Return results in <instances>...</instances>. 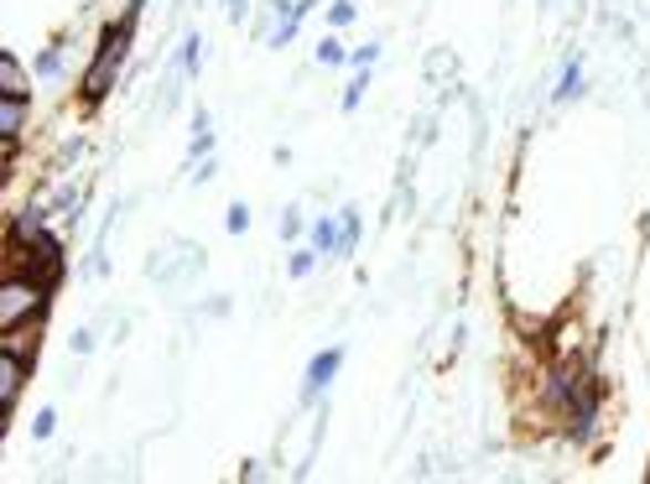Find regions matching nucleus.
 Returning <instances> with one entry per match:
<instances>
[{"mask_svg":"<svg viewBox=\"0 0 650 484\" xmlns=\"http://www.w3.org/2000/svg\"><path fill=\"white\" fill-rule=\"evenodd\" d=\"M136 21H141V11H136V6H125L121 21L100 27V48H94V63L84 69V84H79V104H84V110H100V104L110 100V89L121 84L125 58H131V37H136Z\"/></svg>","mask_w":650,"mask_h":484,"instance_id":"f257e3e1","label":"nucleus"},{"mask_svg":"<svg viewBox=\"0 0 650 484\" xmlns=\"http://www.w3.org/2000/svg\"><path fill=\"white\" fill-rule=\"evenodd\" d=\"M48 302H52V287L42 277L6 271V281H0V329H17V323L48 318Z\"/></svg>","mask_w":650,"mask_h":484,"instance_id":"f03ea898","label":"nucleus"},{"mask_svg":"<svg viewBox=\"0 0 650 484\" xmlns=\"http://www.w3.org/2000/svg\"><path fill=\"white\" fill-rule=\"evenodd\" d=\"M343 370V344H328V349H318L308 360V375H302V406H318V397H323L328 385H333V375Z\"/></svg>","mask_w":650,"mask_h":484,"instance_id":"7ed1b4c3","label":"nucleus"},{"mask_svg":"<svg viewBox=\"0 0 650 484\" xmlns=\"http://www.w3.org/2000/svg\"><path fill=\"white\" fill-rule=\"evenodd\" d=\"M27 381H32V364L0 349V428H6V433H11V412H17V401H21V391H27Z\"/></svg>","mask_w":650,"mask_h":484,"instance_id":"20e7f679","label":"nucleus"},{"mask_svg":"<svg viewBox=\"0 0 650 484\" xmlns=\"http://www.w3.org/2000/svg\"><path fill=\"white\" fill-rule=\"evenodd\" d=\"M42 323H48V318H32V323H17V329H0V349H6V354H17V360H27V364H37Z\"/></svg>","mask_w":650,"mask_h":484,"instance_id":"39448f33","label":"nucleus"},{"mask_svg":"<svg viewBox=\"0 0 650 484\" xmlns=\"http://www.w3.org/2000/svg\"><path fill=\"white\" fill-rule=\"evenodd\" d=\"M27 115H32V100H11V94H0V141H11L17 146L27 136Z\"/></svg>","mask_w":650,"mask_h":484,"instance_id":"423d86ee","label":"nucleus"},{"mask_svg":"<svg viewBox=\"0 0 650 484\" xmlns=\"http://www.w3.org/2000/svg\"><path fill=\"white\" fill-rule=\"evenodd\" d=\"M0 94H11V100H32V79L21 69V58L11 48L0 52Z\"/></svg>","mask_w":650,"mask_h":484,"instance_id":"0eeeda50","label":"nucleus"},{"mask_svg":"<svg viewBox=\"0 0 650 484\" xmlns=\"http://www.w3.org/2000/svg\"><path fill=\"white\" fill-rule=\"evenodd\" d=\"M37 73H42V79H52V84L69 73V37H58V42H48V48L37 52Z\"/></svg>","mask_w":650,"mask_h":484,"instance_id":"6e6552de","label":"nucleus"},{"mask_svg":"<svg viewBox=\"0 0 650 484\" xmlns=\"http://www.w3.org/2000/svg\"><path fill=\"white\" fill-rule=\"evenodd\" d=\"M360 256V208H339V260Z\"/></svg>","mask_w":650,"mask_h":484,"instance_id":"1a4fd4ad","label":"nucleus"},{"mask_svg":"<svg viewBox=\"0 0 650 484\" xmlns=\"http://www.w3.org/2000/svg\"><path fill=\"white\" fill-rule=\"evenodd\" d=\"M318 256H323V250H318V245H291V256H287V277L291 281H308L312 271H318Z\"/></svg>","mask_w":650,"mask_h":484,"instance_id":"9d476101","label":"nucleus"},{"mask_svg":"<svg viewBox=\"0 0 650 484\" xmlns=\"http://www.w3.org/2000/svg\"><path fill=\"white\" fill-rule=\"evenodd\" d=\"M582 94V58H567L563 73H557V89H551V100H578Z\"/></svg>","mask_w":650,"mask_h":484,"instance_id":"9b49d317","label":"nucleus"},{"mask_svg":"<svg viewBox=\"0 0 650 484\" xmlns=\"http://www.w3.org/2000/svg\"><path fill=\"white\" fill-rule=\"evenodd\" d=\"M312 245H318L323 256H339V214H318V225H312Z\"/></svg>","mask_w":650,"mask_h":484,"instance_id":"f8f14e48","label":"nucleus"},{"mask_svg":"<svg viewBox=\"0 0 650 484\" xmlns=\"http://www.w3.org/2000/svg\"><path fill=\"white\" fill-rule=\"evenodd\" d=\"M349 52L354 48H343L339 37H323V42H318V63H323V69H349Z\"/></svg>","mask_w":650,"mask_h":484,"instance_id":"ddd939ff","label":"nucleus"},{"mask_svg":"<svg viewBox=\"0 0 650 484\" xmlns=\"http://www.w3.org/2000/svg\"><path fill=\"white\" fill-rule=\"evenodd\" d=\"M364 89H370V69H354V79H349V89H343V94H339V110H343V115H349V110H360Z\"/></svg>","mask_w":650,"mask_h":484,"instance_id":"4468645a","label":"nucleus"},{"mask_svg":"<svg viewBox=\"0 0 650 484\" xmlns=\"http://www.w3.org/2000/svg\"><path fill=\"white\" fill-rule=\"evenodd\" d=\"M172 69H177V73H188V79H193V73L204 69V42H198V37H188V42H183V52H177V63H172Z\"/></svg>","mask_w":650,"mask_h":484,"instance_id":"2eb2a0df","label":"nucleus"},{"mask_svg":"<svg viewBox=\"0 0 650 484\" xmlns=\"http://www.w3.org/2000/svg\"><path fill=\"white\" fill-rule=\"evenodd\" d=\"M354 17H360V6H354V0H333V6H328V27H333V32L354 27Z\"/></svg>","mask_w":650,"mask_h":484,"instance_id":"dca6fc26","label":"nucleus"},{"mask_svg":"<svg viewBox=\"0 0 650 484\" xmlns=\"http://www.w3.org/2000/svg\"><path fill=\"white\" fill-rule=\"evenodd\" d=\"M375 58H380V42H364V48L349 52V69H375Z\"/></svg>","mask_w":650,"mask_h":484,"instance_id":"f3484780","label":"nucleus"},{"mask_svg":"<svg viewBox=\"0 0 650 484\" xmlns=\"http://www.w3.org/2000/svg\"><path fill=\"white\" fill-rule=\"evenodd\" d=\"M297 235H302V208L291 204L287 214H281V240H297Z\"/></svg>","mask_w":650,"mask_h":484,"instance_id":"a211bd4d","label":"nucleus"},{"mask_svg":"<svg viewBox=\"0 0 650 484\" xmlns=\"http://www.w3.org/2000/svg\"><path fill=\"white\" fill-rule=\"evenodd\" d=\"M52 433H58V412H52V406H48V412H37V422H32V437H37V443H42V437H52Z\"/></svg>","mask_w":650,"mask_h":484,"instance_id":"6ab92c4d","label":"nucleus"},{"mask_svg":"<svg viewBox=\"0 0 650 484\" xmlns=\"http://www.w3.org/2000/svg\"><path fill=\"white\" fill-rule=\"evenodd\" d=\"M224 225H229V235H245V229H250V208L229 204V219H224Z\"/></svg>","mask_w":650,"mask_h":484,"instance_id":"aec40b11","label":"nucleus"},{"mask_svg":"<svg viewBox=\"0 0 650 484\" xmlns=\"http://www.w3.org/2000/svg\"><path fill=\"white\" fill-rule=\"evenodd\" d=\"M447 69H453V52H432V58H427V73H432V79H437V73H447Z\"/></svg>","mask_w":650,"mask_h":484,"instance_id":"412c9836","label":"nucleus"},{"mask_svg":"<svg viewBox=\"0 0 650 484\" xmlns=\"http://www.w3.org/2000/svg\"><path fill=\"white\" fill-rule=\"evenodd\" d=\"M94 349V329H79L73 333V354H89Z\"/></svg>","mask_w":650,"mask_h":484,"instance_id":"4be33fe9","label":"nucleus"},{"mask_svg":"<svg viewBox=\"0 0 650 484\" xmlns=\"http://www.w3.org/2000/svg\"><path fill=\"white\" fill-rule=\"evenodd\" d=\"M245 11H250V0H224V17L229 21H245Z\"/></svg>","mask_w":650,"mask_h":484,"instance_id":"5701e85b","label":"nucleus"}]
</instances>
